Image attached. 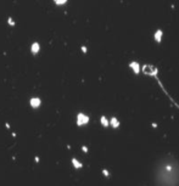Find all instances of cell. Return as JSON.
Returning <instances> with one entry per match:
<instances>
[{
  "mask_svg": "<svg viewBox=\"0 0 179 186\" xmlns=\"http://www.w3.org/2000/svg\"><path fill=\"white\" fill-rule=\"evenodd\" d=\"M89 122V117L84 115V113H78L77 116V124L78 125H84Z\"/></svg>",
  "mask_w": 179,
  "mask_h": 186,
  "instance_id": "obj_1",
  "label": "cell"
},
{
  "mask_svg": "<svg viewBox=\"0 0 179 186\" xmlns=\"http://www.w3.org/2000/svg\"><path fill=\"white\" fill-rule=\"evenodd\" d=\"M144 72L146 74H150V75H155L156 73H157V68L154 66H148V65H145L144 66Z\"/></svg>",
  "mask_w": 179,
  "mask_h": 186,
  "instance_id": "obj_2",
  "label": "cell"
},
{
  "mask_svg": "<svg viewBox=\"0 0 179 186\" xmlns=\"http://www.w3.org/2000/svg\"><path fill=\"white\" fill-rule=\"evenodd\" d=\"M129 67L133 70V72H134L135 74H138L140 72V65L138 62H135V61H132V62H129Z\"/></svg>",
  "mask_w": 179,
  "mask_h": 186,
  "instance_id": "obj_3",
  "label": "cell"
},
{
  "mask_svg": "<svg viewBox=\"0 0 179 186\" xmlns=\"http://www.w3.org/2000/svg\"><path fill=\"white\" fill-rule=\"evenodd\" d=\"M29 103H31V106L33 108H38L40 106V103H42V100H40L39 97H32Z\"/></svg>",
  "mask_w": 179,
  "mask_h": 186,
  "instance_id": "obj_4",
  "label": "cell"
},
{
  "mask_svg": "<svg viewBox=\"0 0 179 186\" xmlns=\"http://www.w3.org/2000/svg\"><path fill=\"white\" fill-rule=\"evenodd\" d=\"M39 50H40V45H39V43L38 42H34V43H32V45H31V51H32V54H38L39 52Z\"/></svg>",
  "mask_w": 179,
  "mask_h": 186,
  "instance_id": "obj_5",
  "label": "cell"
},
{
  "mask_svg": "<svg viewBox=\"0 0 179 186\" xmlns=\"http://www.w3.org/2000/svg\"><path fill=\"white\" fill-rule=\"evenodd\" d=\"M162 35H163V32H162V29H157L155 32V40L156 42H161L162 40Z\"/></svg>",
  "mask_w": 179,
  "mask_h": 186,
  "instance_id": "obj_6",
  "label": "cell"
},
{
  "mask_svg": "<svg viewBox=\"0 0 179 186\" xmlns=\"http://www.w3.org/2000/svg\"><path fill=\"white\" fill-rule=\"evenodd\" d=\"M110 125H111L112 128H118L119 126V120L116 117H112L111 119H110Z\"/></svg>",
  "mask_w": 179,
  "mask_h": 186,
  "instance_id": "obj_7",
  "label": "cell"
},
{
  "mask_svg": "<svg viewBox=\"0 0 179 186\" xmlns=\"http://www.w3.org/2000/svg\"><path fill=\"white\" fill-rule=\"evenodd\" d=\"M71 162H72L73 167H75V168H77V169H79V168H82V167H83V164H82V162H79V161H78L77 158H75V157H73L72 160H71Z\"/></svg>",
  "mask_w": 179,
  "mask_h": 186,
  "instance_id": "obj_8",
  "label": "cell"
},
{
  "mask_svg": "<svg viewBox=\"0 0 179 186\" xmlns=\"http://www.w3.org/2000/svg\"><path fill=\"white\" fill-rule=\"evenodd\" d=\"M100 123L102 124V126L107 128V126L110 125V120H107V118L105 117V116H101V117H100Z\"/></svg>",
  "mask_w": 179,
  "mask_h": 186,
  "instance_id": "obj_9",
  "label": "cell"
},
{
  "mask_svg": "<svg viewBox=\"0 0 179 186\" xmlns=\"http://www.w3.org/2000/svg\"><path fill=\"white\" fill-rule=\"evenodd\" d=\"M102 173L105 174V176H110V171L106 170V169H104V170H102Z\"/></svg>",
  "mask_w": 179,
  "mask_h": 186,
  "instance_id": "obj_10",
  "label": "cell"
},
{
  "mask_svg": "<svg viewBox=\"0 0 179 186\" xmlns=\"http://www.w3.org/2000/svg\"><path fill=\"white\" fill-rule=\"evenodd\" d=\"M55 3H56V4H66V0H62V1H59V0H56Z\"/></svg>",
  "mask_w": 179,
  "mask_h": 186,
  "instance_id": "obj_11",
  "label": "cell"
},
{
  "mask_svg": "<svg viewBox=\"0 0 179 186\" xmlns=\"http://www.w3.org/2000/svg\"><path fill=\"white\" fill-rule=\"evenodd\" d=\"M9 23H10V24H12V26H13V24H15V22L12 21V19H9Z\"/></svg>",
  "mask_w": 179,
  "mask_h": 186,
  "instance_id": "obj_12",
  "label": "cell"
},
{
  "mask_svg": "<svg viewBox=\"0 0 179 186\" xmlns=\"http://www.w3.org/2000/svg\"><path fill=\"white\" fill-rule=\"evenodd\" d=\"M82 150H83V151H84V152H87V151H88V148H87L85 146H82Z\"/></svg>",
  "mask_w": 179,
  "mask_h": 186,
  "instance_id": "obj_13",
  "label": "cell"
},
{
  "mask_svg": "<svg viewBox=\"0 0 179 186\" xmlns=\"http://www.w3.org/2000/svg\"><path fill=\"white\" fill-rule=\"evenodd\" d=\"M82 51H83V52H87V48H85V46H82Z\"/></svg>",
  "mask_w": 179,
  "mask_h": 186,
  "instance_id": "obj_14",
  "label": "cell"
}]
</instances>
